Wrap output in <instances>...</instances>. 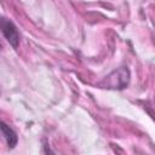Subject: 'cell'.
<instances>
[{
	"label": "cell",
	"instance_id": "obj_1",
	"mask_svg": "<svg viewBox=\"0 0 155 155\" xmlns=\"http://www.w3.org/2000/svg\"><path fill=\"white\" fill-rule=\"evenodd\" d=\"M128 81H130V70L126 67H121L111 71L101 82V86H103L104 88L122 90L128 85Z\"/></svg>",
	"mask_w": 155,
	"mask_h": 155
},
{
	"label": "cell",
	"instance_id": "obj_2",
	"mask_svg": "<svg viewBox=\"0 0 155 155\" xmlns=\"http://www.w3.org/2000/svg\"><path fill=\"white\" fill-rule=\"evenodd\" d=\"M0 30L6 38V40L10 42V45L15 48L18 47L19 45V34L17 31L16 25L7 18L1 17L0 18Z\"/></svg>",
	"mask_w": 155,
	"mask_h": 155
},
{
	"label": "cell",
	"instance_id": "obj_3",
	"mask_svg": "<svg viewBox=\"0 0 155 155\" xmlns=\"http://www.w3.org/2000/svg\"><path fill=\"white\" fill-rule=\"evenodd\" d=\"M0 132L2 133L4 138L6 139V143L8 145V148H13L17 144V134L16 132L5 122L0 121Z\"/></svg>",
	"mask_w": 155,
	"mask_h": 155
},
{
	"label": "cell",
	"instance_id": "obj_4",
	"mask_svg": "<svg viewBox=\"0 0 155 155\" xmlns=\"http://www.w3.org/2000/svg\"><path fill=\"white\" fill-rule=\"evenodd\" d=\"M0 47H1V45H0Z\"/></svg>",
	"mask_w": 155,
	"mask_h": 155
}]
</instances>
